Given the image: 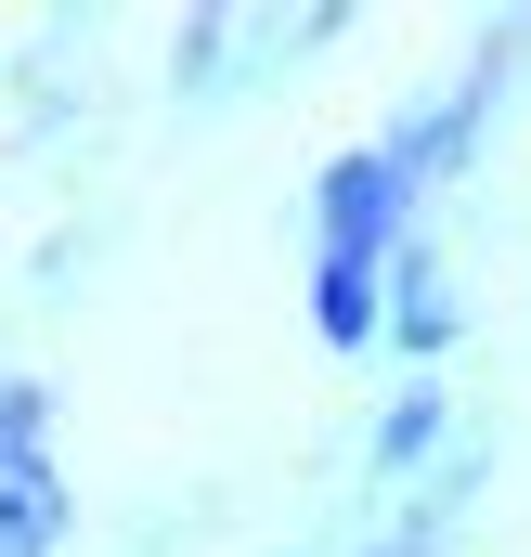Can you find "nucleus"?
I'll use <instances>...</instances> for the list:
<instances>
[{"mask_svg": "<svg viewBox=\"0 0 531 557\" xmlns=\"http://www.w3.org/2000/svg\"><path fill=\"white\" fill-rule=\"evenodd\" d=\"M390 221H402V156H337V169H324V285H311V311H324V337H337V350H363V337H376Z\"/></svg>", "mask_w": 531, "mask_h": 557, "instance_id": "obj_1", "label": "nucleus"}, {"mask_svg": "<svg viewBox=\"0 0 531 557\" xmlns=\"http://www.w3.org/2000/svg\"><path fill=\"white\" fill-rule=\"evenodd\" d=\"M65 545V467H52V416L26 376H0V557Z\"/></svg>", "mask_w": 531, "mask_h": 557, "instance_id": "obj_2", "label": "nucleus"}]
</instances>
